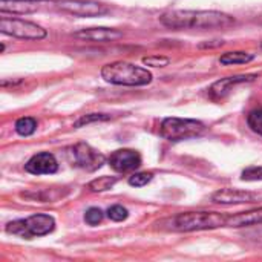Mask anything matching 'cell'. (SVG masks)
I'll use <instances>...</instances> for the list:
<instances>
[{
	"label": "cell",
	"instance_id": "21",
	"mask_svg": "<svg viewBox=\"0 0 262 262\" xmlns=\"http://www.w3.org/2000/svg\"><path fill=\"white\" fill-rule=\"evenodd\" d=\"M243 181H262V167L261 166H252L243 170L241 173Z\"/></svg>",
	"mask_w": 262,
	"mask_h": 262
},
{
	"label": "cell",
	"instance_id": "4",
	"mask_svg": "<svg viewBox=\"0 0 262 262\" xmlns=\"http://www.w3.org/2000/svg\"><path fill=\"white\" fill-rule=\"evenodd\" d=\"M55 221L49 215H32L26 220H17L6 226L9 235L20 236L23 239H32L35 236H45L54 232Z\"/></svg>",
	"mask_w": 262,
	"mask_h": 262
},
{
	"label": "cell",
	"instance_id": "14",
	"mask_svg": "<svg viewBox=\"0 0 262 262\" xmlns=\"http://www.w3.org/2000/svg\"><path fill=\"white\" fill-rule=\"evenodd\" d=\"M247 226H262V207L229 216L226 227H247Z\"/></svg>",
	"mask_w": 262,
	"mask_h": 262
},
{
	"label": "cell",
	"instance_id": "10",
	"mask_svg": "<svg viewBox=\"0 0 262 262\" xmlns=\"http://www.w3.org/2000/svg\"><path fill=\"white\" fill-rule=\"evenodd\" d=\"M109 164L115 172L120 173L132 172L141 166V155L132 149H120L111 154Z\"/></svg>",
	"mask_w": 262,
	"mask_h": 262
},
{
	"label": "cell",
	"instance_id": "11",
	"mask_svg": "<svg viewBox=\"0 0 262 262\" xmlns=\"http://www.w3.org/2000/svg\"><path fill=\"white\" fill-rule=\"evenodd\" d=\"M26 172L32 173V175H51L55 173L58 169L57 160L52 154L49 152H41L34 155L26 164H25Z\"/></svg>",
	"mask_w": 262,
	"mask_h": 262
},
{
	"label": "cell",
	"instance_id": "1",
	"mask_svg": "<svg viewBox=\"0 0 262 262\" xmlns=\"http://www.w3.org/2000/svg\"><path fill=\"white\" fill-rule=\"evenodd\" d=\"M161 23L172 29H215L230 28L235 18L220 11H189L175 9L167 11L160 17Z\"/></svg>",
	"mask_w": 262,
	"mask_h": 262
},
{
	"label": "cell",
	"instance_id": "7",
	"mask_svg": "<svg viewBox=\"0 0 262 262\" xmlns=\"http://www.w3.org/2000/svg\"><path fill=\"white\" fill-rule=\"evenodd\" d=\"M68 158L72 166L80 167L88 172H94L104 164V155L91 147L86 143H78L68 149Z\"/></svg>",
	"mask_w": 262,
	"mask_h": 262
},
{
	"label": "cell",
	"instance_id": "2",
	"mask_svg": "<svg viewBox=\"0 0 262 262\" xmlns=\"http://www.w3.org/2000/svg\"><path fill=\"white\" fill-rule=\"evenodd\" d=\"M227 218L218 212H186L178 213L161 223L163 229L172 232H195V230H210L227 226Z\"/></svg>",
	"mask_w": 262,
	"mask_h": 262
},
{
	"label": "cell",
	"instance_id": "6",
	"mask_svg": "<svg viewBox=\"0 0 262 262\" xmlns=\"http://www.w3.org/2000/svg\"><path fill=\"white\" fill-rule=\"evenodd\" d=\"M0 31L5 35H11L23 40H41L48 35L46 29L38 26L37 23L21 20V18H0Z\"/></svg>",
	"mask_w": 262,
	"mask_h": 262
},
{
	"label": "cell",
	"instance_id": "19",
	"mask_svg": "<svg viewBox=\"0 0 262 262\" xmlns=\"http://www.w3.org/2000/svg\"><path fill=\"white\" fill-rule=\"evenodd\" d=\"M247 123H249V126L252 127L253 132L259 134L262 137V109L250 112L249 118H247Z\"/></svg>",
	"mask_w": 262,
	"mask_h": 262
},
{
	"label": "cell",
	"instance_id": "13",
	"mask_svg": "<svg viewBox=\"0 0 262 262\" xmlns=\"http://www.w3.org/2000/svg\"><path fill=\"white\" fill-rule=\"evenodd\" d=\"M74 35L77 38L91 40V41H115L123 38V32L114 28H89V29H81Z\"/></svg>",
	"mask_w": 262,
	"mask_h": 262
},
{
	"label": "cell",
	"instance_id": "9",
	"mask_svg": "<svg viewBox=\"0 0 262 262\" xmlns=\"http://www.w3.org/2000/svg\"><path fill=\"white\" fill-rule=\"evenodd\" d=\"M261 200L259 195L247 190H238V189H221L212 195V201L223 206H235V204H253Z\"/></svg>",
	"mask_w": 262,
	"mask_h": 262
},
{
	"label": "cell",
	"instance_id": "24",
	"mask_svg": "<svg viewBox=\"0 0 262 262\" xmlns=\"http://www.w3.org/2000/svg\"><path fill=\"white\" fill-rule=\"evenodd\" d=\"M104 120H109V115H106V114H89V115L81 117V118L75 123V127H81V126H84V124L95 123V121H104Z\"/></svg>",
	"mask_w": 262,
	"mask_h": 262
},
{
	"label": "cell",
	"instance_id": "25",
	"mask_svg": "<svg viewBox=\"0 0 262 262\" xmlns=\"http://www.w3.org/2000/svg\"><path fill=\"white\" fill-rule=\"evenodd\" d=\"M169 58L167 57H160V55H152V57H144L143 63L147 66H154V68H163L169 64Z\"/></svg>",
	"mask_w": 262,
	"mask_h": 262
},
{
	"label": "cell",
	"instance_id": "22",
	"mask_svg": "<svg viewBox=\"0 0 262 262\" xmlns=\"http://www.w3.org/2000/svg\"><path fill=\"white\" fill-rule=\"evenodd\" d=\"M103 212L98 209V207H91L86 213H84V221L89 224V226H97L103 221Z\"/></svg>",
	"mask_w": 262,
	"mask_h": 262
},
{
	"label": "cell",
	"instance_id": "27",
	"mask_svg": "<svg viewBox=\"0 0 262 262\" xmlns=\"http://www.w3.org/2000/svg\"><path fill=\"white\" fill-rule=\"evenodd\" d=\"M261 236H262V232H261Z\"/></svg>",
	"mask_w": 262,
	"mask_h": 262
},
{
	"label": "cell",
	"instance_id": "18",
	"mask_svg": "<svg viewBox=\"0 0 262 262\" xmlns=\"http://www.w3.org/2000/svg\"><path fill=\"white\" fill-rule=\"evenodd\" d=\"M118 181L117 177H100L94 181L89 183V190L92 192H104V190H109L114 187V184Z\"/></svg>",
	"mask_w": 262,
	"mask_h": 262
},
{
	"label": "cell",
	"instance_id": "3",
	"mask_svg": "<svg viewBox=\"0 0 262 262\" xmlns=\"http://www.w3.org/2000/svg\"><path fill=\"white\" fill-rule=\"evenodd\" d=\"M101 77L107 83L118 86H146L152 81V74L147 69L126 61L104 64Z\"/></svg>",
	"mask_w": 262,
	"mask_h": 262
},
{
	"label": "cell",
	"instance_id": "5",
	"mask_svg": "<svg viewBox=\"0 0 262 262\" xmlns=\"http://www.w3.org/2000/svg\"><path fill=\"white\" fill-rule=\"evenodd\" d=\"M206 130V126L198 120L190 118H178V117H169L164 118L161 123V137L169 141H181L200 137Z\"/></svg>",
	"mask_w": 262,
	"mask_h": 262
},
{
	"label": "cell",
	"instance_id": "26",
	"mask_svg": "<svg viewBox=\"0 0 262 262\" xmlns=\"http://www.w3.org/2000/svg\"><path fill=\"white\" fill-rule=\"evenodd\" d=\"M26 2H41V0H26Z\"/></svg>",
	"mask_w": 262,
	"mask_h": 262
},
{
	"label": "cell",
	"instance_id": "16",
	"mask_svg": "<svg viewBox=\"0 0 262 262\" xmlns=\"http://www.w3.org/2000/svg\"><path fill=\"white\" fill-rule=\"evenodd\" d=\"M255 58L253 54L249 52H243V51H236V52H226L224 55H221L220 61L221 64H246L250 63Z\"/></svg>",
	"mask_w": 262,
	"mask_h": 262
},
{
	"label": "cell",
	"instance_id": "23",
	"mask_svg": "<svg viewBox=\"0 0 262 262\" xmlns=\"http://www.w3.org/2000/svg\"><path fill=\"white\" fill-rule=\"evenodd\" d=\"M107 216L112 220V221H124L127 216H129V212L123 207V206H112L109 210H107Z\"/></svg>",
	"mask_w": 262,
	"mask_h": 262
},
{
	"label": "cell",
	"instance_id": "17",
	"mask_svg": "<svg viewBox=\"0 0 262 262\" xmlns=\"http://www.w3.org/2000/svg\"><path fill=\"white\" fill-rule=\"evenodd\" d=\"M37 129V121L31 117H25V118H20L17 120L15 123V132L21 137H29L35 132Z\"/></svg>",
	"mask_w": 262,
	"mask_h": 262
},
{
	"label": "cell",
	"instance_id": "8",
	"mask_svg": "<svg viewBox=\"0 0 262 262\" xmlns=\"http://www.w3.org/2000/svg\"><path fill=\"white\" fill-rule=\"evenodd\" d=\"M60 9L77 17H100L109 11L106 5L88 0H68L60 5Z\"/></svg>",
	"mask_w": 262,
	"mask_h": 262
},
{
	"label": "cell",
	"instance_id": "20",
	"mask_svg": "<svg viewBox=\"0 0 262 262\" xmlns=\"http://www.w3.org/2000/svg\"><path fill=\"white\" fill-rule=\"evenodd\" d=\"M154 178V175L150 172H140V173H134L130 178H129V184L134 186V187H143L146 186L147 183H150Z\"/></svg>",
	"mask_w": 262,
	"mask_h": 262
},
{
	"label": "cell",
	"instance_id": "12",
	"mask_svg": "<svg viewBox=\"0 0 262 262\" xmlns=\"http://www.w3.org/2000/svg\"><path fill=\"white\" fill-rule=\"evenodd\" d=\"M255 78H256V75H235V77L221 78L220 81L212 84V88L209 89V95L212 100L220 101V100L226 98L229 95V92L232 91V88H235L236 84L249 83V81H253Z\"/></svg>",
	"mask_w": 262,
	"mask_h": 262
},
{
	"label": "cell",
	"instance_id": "15",
	"mask_svg": "<svg viewBox=\"0 0 262 262\" xmlns=\"http://www.w3.org/2000/svg\"><path fill=\"white\" fill-rule=\"evenodd\" d=\"M37 6L28 5L26 0H2L0 2V11L5 12H12V14H26V12H34Z\"/></svg>",
	"mask_w": 262,
	"mask_h": 262
}]
</instances>
